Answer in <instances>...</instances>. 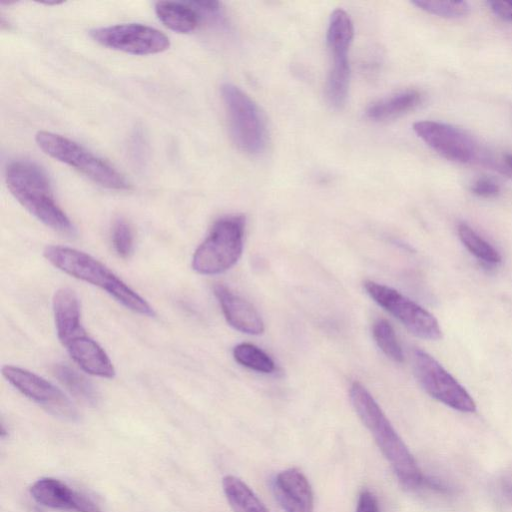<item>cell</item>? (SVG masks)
Instances as JSON below:
<instances>
[{"label": "cell", "mask_w": 512, "mask_h": 512, "mask_svg": "<svg viewBox=\"0 0 512 512\" xmlns=\"http://www.w3.org/2000/svg\"><path fill=\"white\" fill-rule=\"evenodd\" d=\"M349 394L356 413L392 466L399 482L408 489L425 484L414 457L368 390L361 383L354 382Z\"/></svg>", "instance_id": "1"}, {"label": "cell", "mask_w": 512, "mask_h": 512, "mask_svg": "<svg viewBox=\"0 0 512 512\" xmlns=\"http://www.w3.org/2000/svg\"><path fill=\"white\" fill-rule=\"evenodd\" d=\"M43 254L57 269L101 288L127 309L140 315L155 316L154 309L143 297L91 255L61 245L46 246Z\"/></svg>", "instance_id": "2"}, {"label": "cell", "mask_w": 512, "mask_h": 512, "mask_svg": "<svg viewBox=\"0 0 512 512\" xmlns=\"http://www.w3.org/2000/svg\"><path fill=\"white\" fill-rule=\"evenodd\" d=\"M7 187L15 199L51 229L72 236L75 227L56 203L45 172L27 160L11 162L5 172Z\"/></svg>", "instance_id": "3"}, {"label": "cell", "mask_w": 512, "mask_h": 512, "mask_svg": "<svg viewBox=\"0 0 512 512\" xmlns=\"http://www.w3.org/2000/svg\"><path fill=\"white\" fill-rule=\"evenodd\" d=\"M245 217L218 219L192 257V269L203 275L222 273L236 264L243 251Z\"/></svg>", "instance_id": "4"}, {"label": "cell", "mask_w": 512, "mask_h": 512, "mask_svg": "<svg viewBox=\"0 0 512 512\" xmlns=\"http://www.w3.org/2000/svg\"><path fill=\"white\" fill-rule=\"evenodd\" d=\"M35 141L45 154L73 167L95 183L113 190L129 189V183L120 172L80 144L48 131H39Z\"/></svg>", "instance_id": "5"}, {"label": "cell", "mask_w": 512, "mask_h": 512, "mask_svg": "<svg viewBox=\"0 0 512 512\" xmlns=\"http://www.w3.org/2000/svg\"><path fill=\"white\" fill-rule=\"evenodd\" d=\"M221 96L235 145L248 154H259L267 145V129L257 104L239 87L224 83Z\"/></svg>", "instance_id": "6"}, {"label": "cell", "mask_w": 512, "mask_h": 512, "mask_svg": "<svg viewBox=\"0 0 512 512\" xmlns=\"http://www.w3.org/2000/svg\"><path fill=\"white\" fill-rule=\"evenodd\" d=\"M353 34L350 16L342 9L335 10L327 29V45L332 62L326 84V96L334 108H341L347 98L350 81L348 51Z\"/></svg>", "instance_id": "7"}, {"label": "cell", "mask_w": 512, "mask_h": 512, "mask_svg": "<svg viewBox=\"0 0 512 512\" xmlns=\"http://www.w3.org/2000/svg\"><path fill=\"white\" fill-rule=\"evenodd\" d=\"M412 358L415 375L432 398L460 412L476 410L470 394L436 359L421 349H414Z\"/></svg>", "instance_id": "8"}, {"label": "cell", "mask_w": 512, "mask_h": 512, "mask_svg": "<svg viewBox=\"0 0 512 512\" xmlns=\"http://www.w3.org/2000/svg\"><path fill=\"white\" fill-rule=\"evenodd\" d=\"M367 294L386 311L396 317L412 334L426 340H438L442 332L437 319L422 306L399 291L367 280Z\"/></svg>", "instance_id": "9"}, {"label": "cell", "mask_w": 512, "mask_h": 512, "mask_svg": "<svg viewBox=\"0 0 512 512\" xmlns=\"http://www.w3.org/2000/svg\"><path fill=\"white\" fill-rule=\"evenodd\" d=\"M89 34L104 47L133 55L157 54L170 46L169 38L164 33L139 23L96 28Z\"/></svg>", "instance_id": "10"}, {"label": "cell", "mask_w": 512, "mask_h": 512, "mask_svg": "<svg viewBox=\"0 0 512 512\" xmlns=\"http://www.w3.org/2000/svg\"><path fill=\"white\" fill-rule=\"evenodd\" d=\"M2 375L24 396L53 415L68 420L78 418L77 410L71 400L62 390L43 377L13 365L3 366Z\"/></svg>", "instance_id": "11"}, {"label": "cell", "mask_w": 512, "mask_h": 512, "mask_svg": "<svg viewBox=\"0 0 512 512\" xmlns=\"http://www.w3.org/2000/svg\"><path fill=\"white\" fill-rule=\"evenodd\" d=\"M413 130L430 148L444 158L472 163L482 159L478 143L463 130L436 121H418Z\"/></svg>", "instance_id": "12"}, {"label": "cell", "mask_w": 512, "mask_h": 512, "mask_svg": "<svg viewBox=\"0 0 512 512\" xmlns=\"http://www.w3.org/2000/svg\"><path fill=\"white\" fill-rule=\"evenodd\" d=\"M30 494L37 503L52 509L70 512H101L99 506L88 496L55 478L38 479L31 485Z\"/></svg>", "instance_id": "13"}, {"label": "cell", "mask_w": 512, "mask_h": 512, "mask_svg": "<svg viewBox=\"0 0 512 512\" xmlns=\"http://www.w3.org/2000/svg\"><path fill=\"white\" fill-rule=\"evenodd\" d=\"M273 489L278 502L286 512H313L312 488L299 470L291 468L277 474Z\"/></svg>", "instance_id": "14"}, {"label": "cell", "mask_w": 512, "mask_h": 512, "mask_svg": "<svg viewBox=\"0 0 512 512\" xmlns=\"http://www.w3.org/2000/svg\"><path fill=\"white\" fill-rule=\"evenodd\" d=\"M214 294L225 319L233 328L251 335L263 333L264 323L251 303L222 284L214 286Z\"/></svg>", "instance_id": "15"}, {"label": "cell", "mask_w": 512, "mask_h": 512, "mask_svg": "<svg viewBox=\"0 0 512 512\" xmlns=\"http://www.w3.org/2000/svg\"><path fill=\"white\" fill-rule=\"evenodd\" d=\"M52 307L57 337L64 346L72 339L85 334L81 324L80 303L72 289L65 287L55 291Z\"/></svg>", "instance_id": "16"}, {"label": "cell", "mask_w": 512, "mask_h": 512, "mask_svg": "<svg viewBox=\"0 0 512 512\" xmlns=\"http://www.w3.org/2000/svg\"><path fill=\"white\" fill-rule=\"evenodd\" d=\"M69 355L79 367L93 376L113 378L115 368L104 349L86 333L65 345Z\"/></svg>", "instance_id": "17"}, {"label": "cell", "mask_w": 512, "mask_h": 512, "mask_svg": "<svg viewBox=\"0 0 512 512\" xmlns=\"http://www.w3.org/2000/svg\"><path fill=\"white\" fill-rule=\"evenodd\" d=\"M155 13L164 26L177 33L194 31L201 16L190 2L159 1Z\"/></svg>", "instance_id": "18"}, {"label": "cell", "mask_w": 512, "mask_h": 512, "mask_svg": "<svg viewBox=\"0 0 512 512\" xmlns=\"http://www.w3.org/2000/svg\"><path fill=\"white\" fill-rule=\"evenodd\" d=\"M421 101L420 92L401 91L371 104L366 110V116L373 121L389 120L413 110Z\"/></svg>", "instance_id": "19"}, {"label": "cell", "mask_w": 512, "mask_h": 512, "mask_svg": "<svg viewBox=\"0 0 512 512\" xmlns=\"http://www.w3.org/2000/svg\"><path fill=\"white\" fill-rule=\"evenodd\" d=\"M223 490L234 512H269L255 493L239 478H223Z\"/></svg>", "instance_id": "20"}, {"label": "cell", "mask_w": 512, "mask_h": 512, "mask_svg": "<svg viewBox=\"0 0 512 512\" xmlns=\"http://www.w3.org/2000/svg\"><path fill=\"white\" fill-rule=\"evenodd\" d=\"M53 374L58 381L76 398L89 404L95 405L99 396L94 385L66 364H56L53 367Z\"/></svg>", "instance_id": "21"}, {"label": "cell", "mask_w": 512, "mask_h": 512, "mask_svg": "<svg viewBox=\"0 0 512 512\" xmlns=\"http://www.w3.org/2000/svg\"><path fill=\"white\" fill-rule=\"evenodd\" d=\"M458 235L467 250L480 261L492 265L501 262L500 253L467 224H459Z\"/></svg>", "instance_id": "22"}, {"label": "cell", "mask_w": 512, "mask_h": 512, "mask_svg": "<svg viewBox=\"0 0 512 512\" xmlns=\"http://www.w3.org/2000/svg\"><path fill=\"white\" fill-rule=\"evenodd\" d=\"M234 359L241 365L261 373H272L275 363L263 350L250 343H241L233 349Z\"/></svg>", "instance_id": "23"}, {"label": "cell", "mask_w": 512, "mask_h": 512, "mask_svg": "<svg viewBox=\"0 0 512 512\" xmlns=\"http://www.w3.org/2000/svg\"><path fill=\"white\" fill-rule=\"evenodd\" d=\"M373 337L378 347L395 362H403L404 354L391 324L385 319H378L373 324Z\"/></svg>", "instance_id": "24"}, {"label": "cell", "mask_w": 512, "mask_h": 512, "mask_svg": "<svg viewBox=\"0 0 512 512\" xmlns=\"http://www.w3.org/2000/svg\"><path fill=\"white\" fill-rule=\"evenodd\" d=\"M412 3L430 14L444 18H460L470 11L466 1L415 0Z\"/></svg>", "instance_id": "25"}, {"label": "cell", "mask_w": 512, "mask_h": 512, "mask_svg": "<svg viewBox=\"0 0 512 512\" xmlns=\"http://www.w3.org/2000/svg\"><path fill=\"white\" fill-rule=\"evenodd\" d=\"M112 245L121 258H128L133 252L134 238L129 223L118 218L114 221L111 232Z\"/></svg>", "instance_id": "26"}, {"label": "cell", "mask_w": 512, "mask_h": 512, "mask_svg": "<svg viewBox=\"0 0 512 512\" xmlns=\"http://www.w3.org/2000/svg\"><path fill=\"white\" fill-rule=\"evenodd\" d=\"M471 191L477 196L489 198L497 196L500 192V187L492 179L481 177L473 183Z\"/></svg>", "instance_id": "27"}, {"label": "cell", "mask_w": 512, "mask_h": 512, "mask_svg": "<svg viewBox=\"0 0 512 512\" xmlns=\"http://www.w3.org/2000/svg\"><path fill=\"white\" fill-rule=\"evenodd\" d=\"M356 512H379L375 495L369 491H363L359 496Z\"/></svg>", "instance_id": "28"}, {"label": "cell", "mask_w": 512, "mask_h": 512, "mask_svg": "<svg viewBox=\"0 0 512 512\" xmlns=\"http://www.w3.org/2000/svg\"><path fill=\"white\" fill-rule=\"evenodd\" d=\"M488 5L498 17L512 21V1H489Z\"/></svg>", "instance_id": "29"}, {"label": "cell", "mask_w": 512, "mask_h": 512, "mask_svg": "<svg viewBox=\"0 0 512 512\" xmlns=\"http://www.w3.org/2000/svg\"><path fill=\"white\" fill-rule=\"evenodd\" d=\"M505 162L508 165V167L512 170V154L505 155Z\"/></svg>", "instance_id": "30"}]
</instances>
